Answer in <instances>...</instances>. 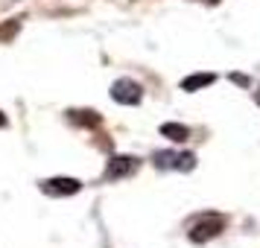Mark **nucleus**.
Returning <instances> with one entry per match:
<instances>
[{"label":"nucleus","mask_w":260,"mask_h":248,"mask_svg":"<svg viewBox=\"0 0 260 248\" xmlns=\"http://www.w3.org/2000/svg\"><path fill=\"white\" fill-rule=\"evenodd\" d=\"M213 73H193V76H187V79H181V91H187V94H193V91H202V88H208V85H213Z\"/></svg>","instance_id":"obj_5"},{"label":"nucleus","mask_w":260,"mask_h":248,"mask_svg":"<svg viewBox=\"0 0 260 248\" xmlns=\"http://www.w3.org/2000/svg\"><path fill=\"white\" fill-rule=\"evenodd\" d=\"M161 134H164L167 140H173V143H184L190 137V129L181 126V123H164V126H161Z\"/></svg>","instance_id":"obj_6"},{"label":"nucleus","mask_w":260,"mask_h":248,"mask_svg":"<svg viewBox=\"0 0 260 248\" xmlns=\"http://www.w3.org/2000/svg\"><path fill=\"white\" fill-rule=\"evenodd\" d=\"M3 126H6V117H3V111H0V129H3Z\"/></svg>","instance_id":"obj_10"},{"label":"nucleus","mask_w":260,"mask_h":248,"mask_svg":"<svg viewBox=\"0 0 260 248\" xmlns=\"http://www.w3.org/2000/svg\"><path fill=\"white\" fill-rule=\"evenodd\" d=\"M41 190L47 193V196H76L79 190H82V181H76V178H47V181H41Z\"/></svg>","instance_id":"obj_2"},{"label":"nucleus","mask_w":260,"mask_h":248,"mask_svg":"<svg viewBox=\"0 0 260 248\" xmlns=\"http://www.w3.org/2000/svg\"><path fill=\"white\" fill-rule=\"evenodd\" d=\"M193 166H196V155H190V152L178 155V161H176V169H181V172H190Z\"/></svg>","instance_id":"obj_9"},{"label":"nucleus","mask_w":260,"mask_h":248,"mask_svg":"<svg viewBox=\"0 0 260 248\" xmlns=\"http://www.w3.org/2000/svg\"><path fill=\"white\" fill-rule=\"evenodd\" d=\"M111 99L120 102V105H138L143 99V88L132 79H117L111 85Z\"/></svg>","instance_id":"obj_1"},{"label":"nucleus","mask_w":260,"mask_h":248,"mask_svg":"<svg viewBox=\"0 0 260 248\" xmlns=\"http://www.w3.org/2000/svg\"><path fill=\"white\" fill-rule=\"evenodd\" d=\"M18 26H21L18 18H12L9 24H3V26H0V41H12V36L18 32Z\"/></svg>","instance_id":"obj_8"},{"label":"nucleus","mask_w":260,"mask_h":248,"mask_svg":"<svg viewBox=\"0 0 260 248\" xmlns=\"http://www.w3.org/2000/svg\"><path fill=\"white\" fill-rule=\"evenodd\" d=\"M135 169H138V158H132V155H114L106 166V178L108 181H117V178L132 175Z\"/></svg>","instance_id":"obj_3"},{"label":"nucleus","mask_w":260,"mask_h":248,"mask_svg":"<svg viewBox=\"0 0 260 248\" xmlns=\"http://www.w3.org/2000/svg\"><path fill=\"white\" fill-rule=\"evenodd\" d=\"M176 161H178L176 152H161V155H155V166H158V169H170V166H176Z\"/></svg>","instance_id":"obj_7"},{"label":"nucleus","mask_w":260,"mask_h":248,"mask_svg":"<svg viewBox=\"0 0 260 248\" xmlns=\"http://www.w3.org/2000/svg\"><path fill=\"white\" fill-rule=\"evenodd\" d=\"M254 102H257V105H260V91H257V94H254Z\"/></svg>","instance_id":"obj_11"},{"label":"nucleus","mask_w":260,"mask_h":248,"mask_svg":"<svg viewBox=\"0 0 260 248\" xmlns=\"http://www.w3.org/2000/svg\"><path fill=\"white\" fill-rule=\"evenodd\" d=\"M222 228H225V222L219 219V216L202 219V222H196L193 228H190V239H193V242H208V239H213V236H219Z\"/></svg>","instance_id":"obj_4"}]
</instances>
